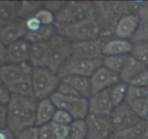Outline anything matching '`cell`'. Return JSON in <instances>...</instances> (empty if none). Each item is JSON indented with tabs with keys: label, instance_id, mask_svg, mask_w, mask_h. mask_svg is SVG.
Segmentation results:
<instances>
[{
	"label": "cell",
	"instance_id": "33",
	"mask_svg": "<svg viewBox=\"0 0 148 139\" xmlns=\"http://www.w3.org/2000/svg\"><path fill=\"white\" fill-rule=\"evenodd\" d=\"M34 16L40 21L42 25H53L55 24V14L44 8H42L41 10L38 11Z\"/></svg>",
	"mask_w": 148,
	"mask_h": 139
},
{
	"label": "cell",
	"instance_id": "46",
	"mask_svg": "<svg viewBox=\"0 0 148 139\" xmlns=\"http://www.w3.org/2000/svg\"><path fill=\"white\" fill-rule=\"evenodd\" d=\"M7 127V114L0 115V129Z\"/></svg>",
	"mask_w": 148,
	"mask_h": 139
},
{
	"label": "cell",
	"instance_id": "20",
	"mask_svg": "<svg viewBox=\"0 0 148 139\" xmlns=\"http://www.w3.org/2000/svg\"><path fill=\"white\" fill-rule=\"evenodd\" d=\"M133 43L125 39H113L104 43L103 47V56L125 55L131 53Z\"/></svg>",
	"mask_w": 148,
	"mask_h": 139
},
{
	"label": "cell",
	"instance_id": "13",
	"mask_svg": "<svg viewBox=\"0 0 148 139\" xmlns=\"http://www.w3.org/2000/svg\"><path fill=\"white\" fill-rule=\"evenodd\" d=\"M30 45V42L25 39H23L7 46L5 64L20 65L28 62Z\"/></svg>",
	"mask_w": 148,
	"mask_h": 139
},
{
	"label": "cell",
	"instance_id": "1",
	"mask_svg": "<svg viewBox=\"0 0 148 139\" xmlns=\"http://www.w3.org/2000/svg\"><path fill=\"white\" fill-rule=\"evenodd\" d=\"M54 25L56 33L66 37L72 43L96 39L101 31L96 14L74 24Z\"/></svg>",
	"mask_w": 148,
	"mask_h": 139
},
{
	"label": "cell",
	"instance_id": "42",
	"mask_svg": "<svg viewBox=\"0 0 148 139\" xmlns=\"http://www.w3.org/2000/svg\"><path fill=\"white\" fill-rule=\"evenodd\" d=\"M25 24L28 32L36 31L42 26L41 23L35 16H32L25 20Z\"/></svg>",
	"mask_w": 148,
	"mask_h": 139
},
{
	"label": "cell",
	"instance_id": "3",
	"mask_svg": "<svg viewBox=\"0 0 148 139\" xmlns=\"http://www.w3.org/2000/svg\"><path fill=\"white\" fill-rule=\"evenodd\" d=\"M34 98L40 101L49 98L57 90L60 79L49 68L33 67L31 73Z\"/></svg>",
	"mask_w": 148,
	"mask_h": 139
},
{
	"label": "cell",
	"instance_id": "30",
	"mask_svg": "<svg viewBox=\"0 0 148 139\" xmlns=\"http://www.w3.org/2000/svg\"><path fill=\"white\" fill-rule=\"evenodd\" d=\"M130 55L146 67L148 66V41L137 42L133 43Z\"/></svg>",
	"mask_w": 148,
	"mask_h": 139
},
{
	"label": "cell",
	"instance_id": "32",
	"mask_svg": "<svg viewBox=\"0 0 148 139\" xmlns=\"http://www.w3.org/2000/svg\"><path fill=\"white\" fill-rule=\"evenodd\" d=\"M146 97H148L147 87H140L136 86V85H128L125 101L140 99V98H144Z\"/></svg>",
	"mask_w": 148,
	"mask_h": 139
},
{
	"label": "cell",
	"instance_id": "18",
	"mask_svg": "<svg viewBox=\"0 0 148 139\" xmlns=\"http://www.w3.org/2000/svg\"><path fill=\"white\" fill-rule=\"evenodd\" d=\"M27 74L20 65L3 64L0 65V79L8 87L23 79Z\"/></svg>",
	"mask_w": 148,
	"mask_h": 139
},
{
	"label": "cell",
	"instance_id": "12",
	"mask_svg": "<svg viewBox=\"0 0 148 139\" xmlns=\"http://www.w3.org/2000/svg\"><path fill=\"white\" fill-rule=\"evenodd\" d=\"M27 30L25 24V20L19 18L14 23L0 28V39L5 46L24 39Z\"/></svg>",
	"mask_w": 148,
	"mask_h": 139
},
{
	"label": "cell",
	"instance_id": "35",
	"mask_svg": "<svg viewBox=\"0 0 148 139\" xmlns=\"http://www.w3.org/2000/svg\"><path fill=\"white\" fill-rule=\"evenodd\" d=\"M56 93L61 94V95L66 96L82 97L72 85H69L67 83L63 82V81H61Z\"/></svg>",
	"mask_w": 148,
	"mask_h": 139
},
{
	"label": "cell",
	"instance_id": "6",
	"mask_svg": "<svg viewBox=\"0 0 148 139\" xmlns=\"http://www.w3.org/2000/svg\"><path fill=\"white\" fill-rule=\"evenodd\" d=\"M101 66H103V58L90 60L71 56L59 70L57 75L59 79L67 75H80L90 78Z\"/></svg>",
	"mask_w": 148,
	"mask_h": 139
},
{
	"label": "cell",
	"instance_id": "36",
	"mask_svg": "<svg viewBox=\"0 0 148 139\" xmlns=\"http://www.w3.org/2000/svg\"><path fill=\"white\" fill-rule=\"evenodd\" d=\"M15 138L16 139H39V127L33 126L25 129L16 135Z\"/></svg>",
	"mask_w": 148,
	"mask_h": 139
},
{
	"label": "cell",
	"instance_id": "9",
	"mask_svg": "<svg viewBox=\"0 0 148 139\" xmlns=\"http://www.w3.org/2000/svg\"><path fill=\"white\" fill-rule=\"evenodd\" d=\"M110 117L114 132L131 127L137 124L141 120L126 101L115 107L113 109Z\"/></svg>",
	"mask_w": 148,
	"mask_h": 139
},
{
	"label": "cell",
	"instance_id": "29",
	"mask_svg": "<svg viewBox=\"0 0 148 139\" xmlns=\"http://www.w3.org/2000/svg\"><path fill=\"white\" fill-rule=\"evenodd\" d=\"M125 101L141 120H148V97Z\"/></svg>",
	"mask_w": 148,
	"mask_h": 139
},
{
	"label": "cell",
	"instance_id": "39",
	"mask_svg": "<svg viewBox=\"0 0 148 139\" xmlns=\"http://www.w3.org/2000/svg\"><path fill=\"white\" fill-rule=\"evenodd\" d=\"M66 1H43V7L46 10H49L56 15L64 7Z\"/></svg>",
	"mask_w": 148,
	"mask_h": 139
},
{
	"label": "cell",
	"instance_id": "47",
	"mask_svg": "<svg viewBox=\"0 0 148 139\" xmlns=\"http://www.w3.org/2000/svg\"><path fill=\"white\" fill-rule=\"evenodd\" d=\"M7 114V107L2 104H0V115Z\"/></svg>",
	"mask_w": 148,
	"mask_h": 139
},
{
	"label": "cell",
	"instance_id": "21",
	"mask_svg": "<svg viewBox=\"0 0 148 139\" xmlns=\"http://www.w3.org/2000/svg\"><path fill=\"white\" fill-rule=\"evenodd\" d=\"M60 81L72 85L84 98H89L90 96L91 87L90 78L80 75H67L60 78Z\"/></svg>",
	"mask_w": 148,
	"mask_h": 139
},
{
	"label": "cell",
	"instance_id": "49",
	"mask_svg": "<svg viewBox=\"0 0 148 139\" xmlns=\"http://www.w3.org/2000/svg\"><path fill=\"white\" fill-rule=\"evenodd\" d=\"M109 139H116V138H113L112 137V136H111V138H110Z\"/></svg>",
	"mask_w": 148,
	"mask_h": 139
},
{
	"label": "cell",
	"instance_id": "48",
	"mask_svg": "<svg viewBox=\"0 0 148 139\" xmlns=\"http://www.w3.org/2000/svg\"><path fill=\"white\" fill-rule=\"evenodd\" d=\"M141 139H148V120H147V127H146L145 130V132H144V133H143V136H142Z\"/></svg>",
	"mask_w": 148,
	"mask_h": 139
},
{
	"label": "cell",
	"instance_id": "34",
	"mask_svg": "<svg viewBox=\"0 0 148 139\" xmlns=\"http://www.w3.org/2000/svg\"><path fill=\"white\" fill-rule=\"evenodd\" d=\"M74 118L71 114L64 110L56 109L51 122L53 123L62 125H69L73 122Z\"/></svg>",
	"mask_w": 148,
	"mask_h": 139
},
{
	"label": "cell",
	"instance_id": "14",
	"mask_svg": "<svg viewBox=\"0 0 148 139\" xmlns=\"http://www.w3.org/2000/svg\"><path fill=\"white\" fill-rule=\"evenodd\" d=\"M140 23V17L135 14H126L121 16L116 23L114 33L120 39H130L134 35Z\"/></svg>",
	"mask_w": 148,
	"mask_h": 139
},
{
	"label": "cell",
	"instance_id": "19",
	"mask_svg": "<svg viewBox=\"0 0 148 139\" xmlns=\"http://www.w3.org/2000/svg\"><path fill=\"white\" fill-rule=\"evenodd\" d=\"M147 67L139 62L133 57L132 55H129L125 65L119 73L120 79L121 82L126 83L129 85L130 83L137 76L138 74L145 70Z\"/></svg>",
	"mask_w": 148,
	"mask_h": 139
},
{
	"label": "cell",
	"instance_id": "43",
	"mask_svg": "<svg viewBox=\"0 0 148 139\" xmlns=\"http://www.w3.org/2000/svg\"><path fill=\"white\" fill-rule=\"evenodd\" d=\"M140 20H143L148 23V5L145 2H141L138 7V14Z\"/></svg>",
	"mask_w": 148,
	"mask_h": 139
},
{
	"label": "cell",
	"instance_id": "50",
	"mask_svg": "<svg viewBox=\"0 0 148 139\" xmlns=\"http://www.w3.org/2000/svg\"><path fill=\"white\" fill-rule=\"evenodd\" d=\"M145 3H146V4H147V5H148V1H145Z\"/></svg>",
	"mask_w": 148,
	"mask_h": 139
},
{
	"label": "cell",
	"instance_id": "27",
	"mask_svg": "<svg viewBox=\"0 0 148 139\" xmlns=\"http://www.w3.org/2000/svg\"><path fill=\"white\" fill-rule=\"evenodd\" d=\"M69 134L66 139H86L88 127L85 119L74 120L69 125Z\"/></svg>",
	"mask_w": 148,
	"mask_h": 139
},
{
	"label": "cell",
	"instance_id": "22",
	"mask_svg": "<svg viewBox=\"0 0 148 139\" xmlns=\"http://www.w3.org/2000/svg\"><path fill=\"white\" fill-rule=\"evenodd\" d=\"M147 120H140L137 124L124 130L114 132L113 138L116 139H141L146 127Z\"/></svg>",
	"mask_w": 148,
	"mask_h": 139
},
{
	"label": "cell",
	"instance_id": "10",
	"mask_svg": "<svg viewBox=\"0 0 148 139\" xmlns=\"http://www.w3.org/2000/svg\"><path fill=\"white\" fill-rule=\"evenodd\" d=\"M91 94L108 89L113 85L121 82L119 75L101 66L90 78Z\"/></svg>",
	"mask_w": 148,
	"mask_h": 139
},
{
	"label": "cell",
	"instance_id": "8",
	"mask_svg": "<svg viewBox=\"0 0 148 139\" xmlns=\"http://www.w3.org/2000/svg\"><path fill=\"white\" fill-rule=\"evenodd\" d=\"M104 43L99 38L72 43V57L83 59H97L103 57Z\"/></svg>",
	"mask_w": 148,
	"mask_h": 139
},
{
	"label": "cell",
	"instance_id": "4",
	"mask_svg": "<svg viewBox=\"0 0 148 139\" xmlns=\"http://www.w3.org/2000/svg\"><path fill=\"white\" fill-rule=\"evenodd\" d=\"M72 56V42L56 33L49 41V69L57 75L59 70Z\"/></svg>",
	"mask_w": 148,
	"mask_h": 139
},
{
	"label": "cell",
	"instance_id": "45",
	"mask_svg": "<svg viewBox=\"0 0 148 139\" xmlns=\"http://www.w3.org/2000/svg\"><path fill=\"white\" fill-rule=\"evenodd\" d=\"M6 56H7V46H5L0 39V65L6 63Z\"/></svg>",
	"mask_w": 148,
	"mask_h": 139
},
{
	"label": "cell",
	"instance_id": "15",
	"mask_svg": "<svg viewBox=\"0 0 148 139\" xmlns=\"http://www.w3.org/2000/svg\"><path fill=\"white\" fill-rule=\"evenodd\" d=\"M28 62L33 67H49V41L30 43Z\"/></svg>",
	"mask_w": 148,
	"mask_h": 139
},
{
	"label": "cell",
	"instance_id": "28",
	"mask_svg": "<svg viewBox=\"0 0 148 139\" xmlns=\"http://www.w3.org/2000/svg\"><path fill=\"white\" fill-rule=\"evenodd\" d=\"M43 7V1H20L19 17L23 20H26L28 17L34 16L36 13Z\"/></svg>",
	"mask_w": 148,
	"mask_h": 139
},
{
	"label": "cell",
	"instance_id": "23",
	"mask_svg": "<svg viewBox=\"0 0 148 139\" xmlns=\"http://www.w3.org/2000/svg\"><path fill=\"white\" fill-rule=\"evenodd\" d=\"M56 33V27L53 25H42L36 31L27 32L24 39L30 43L49 41Z\"/></svg>",
	"mask_w": 148,
	"mask_h": 139
},
{
	"label": "cell",
	"instance_id": "17",
	"mask_svg": "<svg viewBox=\"0 0 148 139\" xmlns=\"http://www.w3.org/2000/svg\"><path fill=\"white\" fill-rule=\"evenodd\" d=\"M56 109H57L50 98H46L39 101L36 109V126L40 127L51 122Z\"/></svg>",
	"mask_w": 148,
	"mask_h": 139
},
{
	"label": "cell",
	"instance_id": "11",
	"mask_svg": "<svg viewBox=\"0 0 148 139\" xmlns=\"http://www.w3.org/2000/svg\"><path fill=\"white\" fill-rule=\"evenodd\" d=\"M114 109L109 95V88L96 94H91L88 99L89 114L110 116Z\"/></svg>",
	"mask_w": 148,
	"mask_h": 139
},
{
	"label": "cell",
	"instance_id": "16",
	"mask_svg": "<svg viewBox=\"0 0 148 139\" xmlns=\"http://www.w3.org/2000/svg\"><path fill=\"white\" fill-rule=\"evenodd\" d=\"M20 1H0V28L18 20Z\"/></svg>",
	"mask_w": 148,
	"mask_h": 139
},
{
	"label": "cell",
	"instance_id": "40",
	"mask_svg": "<svg viewBox=\"0 0 148 139\" xmlns=\"http://www.w3.org/2000/svg\"><path fill=\"white\" fill-rule=\"evenodd\" d=\"M12 94L9 87L0 79V104L7 106L11 98Z\"/></svg>",
	"mask_w": 148,
	"mask_h": 139
},
{
	"label": "cell",
	"instance_id": "38",
	"mask_svg": "<svg viewBox=\"0 0 148 139\" xmlns=\"http://www.w3.org/2000/svg\"><path fill=\"white\" fill-rule=\"evenodd\" d=\"M129 85H136L140 87H147L148 88V69L145 70L140 72L137 75Z\"/></svg>",
	"mask_w": 148,
	"mask_h": 139
},
{
	"label": "cell",
	"instance_id": "31",
	"mask_svg": "<svg viewBox=\"0 0 148 139\" xmlns=\"http://www.w3.org/2000/svg\"><path fill=\"white\" fill-rule=\"evenodd\" d=\"M132 43L141 41H148V23L140 19L138 27L130 39Z\"/></svg>",
	"mask_w": 148,
	"mask_h": 139
},
{
	"label": "cell",
	"instance_id": "2",
	"mask_svg": "<svg viewBox=\"0 0 148 139\" xmlns=\"http://www.w3.org/2000/svg\"><path fill=\"white\" fill-rule=\"evenodd\" d=\"M95 15L94 3L88 1H66L56 14L54 25H69L82 21Z\"/></svg>",
	"mask_w": 148,
	"mask_h": 139
},
{
	"label": "cell",
	"instance_id": "37",
	"mask_svg": "<svg viewBox=\"0 0 148 139\" xmlns=\"http://www.w3.org/2000/svg\"><path fill=\"white\" fill-rule=\"evenodd\" d=\"M38 127L39 139H56L51 122Z\"/></svg>",
	"mask_w": 148,
	"mask_h": 139
},
{
	"label": "cell",
	"instance_id": "44",
	"mask_svg": "<svg viewBox=\"0 0 148 139\" xmlns=\"http://www.w3.org/2000/svg\"><path fill=\"white\" fill-rule=\"evenodd\" d=\"M14 133L8 127L0 129V139H14Z\"/></svg>",
	"mask_w": 148,
	"mask_h": 139
},
{
	"label": "cell",
	"instance_id": "7",
	"mask_svg": "<svg viewBox=\"0 0 148 139\" xmlns=\"http://www.w3.org/2000/svg\"><path fill=\"white\" fill-rule=\"evenodd\" d=\"M85 120L88 127L86 139H109L114 133L110 116L88 114Z\"/></svg>",
	"mask_w": 148,
	"mask_h": 139
},
{
	"label": "cell",
	"instance_id": "41",
	"mask_svg": "<svg viewBox=\"0 0 148 139\" xmlns=\"http://www.w3.org/2000/svg\"><path fill=\"white\" fill-rule=\"evenodd\" d=\"M56 139H66L69 134V125H62L52 122Z\"/></svg>",
	"mask_w": 148,
	"mask_h": 139
},
{
	"label": "cell",
	"instance_id": "25",
	"mask_svg": "<svg viewBox=\"0 0 148 139\" xmlns=\"http://www.w3.org/2000/svg\"><path fill=\"white\" fill-rule=\"evenodd\" d=\"M129 55L130 54L103 56V66L119 75L120 72L127 62Z\"/></svg>",
	"mask_w": 148,
	"mask_h": 139
},
{
	"label": "cell",
	"instance_id": "24",
	"mask_svg": "<svg viewBox=\"0 0 148 139\" xmlns=\"http://www.w3.org/2000/svg\"><path fill=\"white\" fill-rule=\"evenodd\" d=\"M12 94L34 98L31 75H27L16 83L9 87Z\"/></svg>",
	"mask_w": 148,
	"mask_h": 139
},
{
	"label": "cell",
	"instance_id": "26",
	"mask_svg": "<svg viewBox=\"0 0 148 139\" xmlns=\"http://www.w3.org/2000/svg\"><path fill=\"white\" fill-rule=\"evenodd\" d=\"M127 88L128 84L124 82L119 83L109 88L110 98L114 108L125 101Z\"/></svg>",
	"mask_w": 148,
	"mask_h": 139
},
{
	"label": "cell",
	"instance_id": "5",
	"mask_svg": "<svg viewBox=\"0 0 148 139\" xmlns=\"http://www.w3.org/2000/svg\"><path fill=\"white\" fill-rule=\"evenodd\" d=\"M49 98L56 109L66 111L74 120L85 119L88 115V99L84 97H72L61 95L55 92Z\"/></svg>",
	"mask_w": 148,
	"mask_h": 139
}]
</instances>
